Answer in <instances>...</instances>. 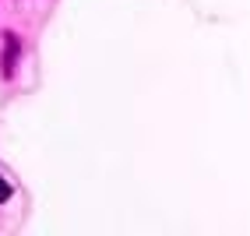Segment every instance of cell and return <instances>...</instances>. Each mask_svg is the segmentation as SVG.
Returning a JSON list of instances; mask_svg holds the SVG:
<instances>
[{"label": "cell", "mask_w": 250, "mask_h": 236, "mask_svg": "<svg viewBox=\"0 0 250 236\" xmlns=\"http://www.w3.org/2000/svg\"><path fill=\"white\" fill-rule=\"evenodd\" d=\"M18 49H21L18 36H14V32H7V36H4V74H7V78L14 74V64H18Z\"/></svg>", "instance_id": "6da1fadb"}, {"label": "cell", "mask_w": 250, "mask_h": 236, "mask_svg": "<svg viewBox=\"0 0 250 236\" xmlns=\"http://www.w3.org/2000/svg\"><path fill=\"white\" fill-rule=\"evenodd\" d=\"M11 197V183L4 180V176H0V205H4V201Z\"/></svg>", "instance_id": "7a4b0ae2"}]
</instances>
